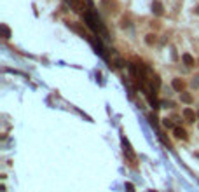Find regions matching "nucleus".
Masks as SVG:
<instances>
[{
	"mask_svg": "<svg viewBox=\"0 0 199 192\" xmlns=\"http://www.w3.org/2000/svg\"><path fill=\"white\" fill-rule=\"evenodd\" d=\"M171 87L175 91H178V93H183V89H185V82L182 81V79H173Z\"/></svg>",
	"mask_w": 199,
	"mask_h": 192,
	"instance_id": "2",
	"label": "nucleus"
},
{
	"mask_svg": "<svg viewBox=\"0 0 199 192\" xmlns=\"http://www.w3.org/2000/svg\"><path fill=\"white\" fill-rule=\"evenodd\" d=\"M192 87H199V77H194V81H192Z\"/></svg>",
	"mask_w": 199,
	"mask_h": 192,
	"instance_id": "17",
	"label": "nucleus"
},
{
	"mask_svg": "<svg viewBox=\"0 0 199 192\" xmlns=\"http://www.w3.org/2000/svg\"><path fill=\"white\" fill-rule=\"evenodd\" d=\"M2 35H4V39H9L11 37V30H9V26H7V25H2Z\"/></svg>",
	"mask_w": 199,
	"mask_h": 192,
	"instance_id": "10",
	"label": "nucleus"
},
{
	"mask_svg": "<svg viewBox=\"0 0 199 192\" xmlns=\"http://www.w3.org/2000/svg\"><path fill=\"white\" fill-rule=\"evenodd\" d=\"M183 117L187 122H194L196 121V112L192 108H183Z\"/></svg>",
	"mask_w": 199,
	"mask_h": 192,
	"instance_id": "4",
	"label": "nucleus"
},
{
	"mask_svg": "<svg viewBox=\"0 0 199 192\" xmlns=\"http://www.w3.org/2000/svg\"><path fill=\"white\" fill-rule=\"evenodd\" d=\"M163 126H164V128H173V129L177 128V126H173V121H171V119H168V117L163 119Z\"/></svg>",
	"mask_w": 199,
	"mask_h": 192,
	"instance_id": "11",
	"label": "nucleus"
},
{
	"mask_svg": "<svg viewBox=\"0 0 199 192\" xmlns=\"http://www.w3.org/2000/svg\"><path fill=\"white\" fill-rule=\"evenodd\" d=\"M182 61L185 63L187 67H194V65H196L194 58H192V56H190L189 53H185V54H183V56H182Z\"/></svg>",
	"mask_w": 199,
	"mask_h": 192,
	"instance_id": "7",
	"label": "nucleus"
},
{
	"mask_svg": "<svg viewBox=\"0 0 199 192\" xmlns=\"http://www.w3.org/2000/svg\"><path fill=\"white\" fill-rule=\"evenodd\" d=\"M70 28H72V30H75L77 33H80V35L84 37V39H89V37H88V33H86V30H82V28H80L79 25H70Z\"/></svg>",
	"mask_w": 199,
	"mask_h": 192,
	"instance_id": "8",
	"label": "nucleus"
},
{
	"mask_svg": "<svg viewBox=\"0 0 199 192\" xmlns=\"http://www.w3.org/2000/svg\"><path fill=\"white\" fill-rule=\"evenodd\" d=\"M149 121H150L152 126H157V117H155L154 114H150V115H149Z\"/></svg>",
	"mask_w": 199,
	"mask_h": 192,
	"instance_id": "15",
	"label": "nucleus"
},
{
	"mask_svg": "<svg viewBox=\"0 0 199 192\" xmlns=\"http://www.w3.org/2000/svg\"><path fill=\"white\" fill-rule=\"evenodd\" d=\"M122 145H124V154H128V157L131 159V161H135V152L131 150V147H129V143L126 138H122Z\"/></svg>",
	"mask_w": 199,
	"mask_h": 192,
	"instance_id": "5",
	"label": "nucleus"
},
{
	"mask_svg": "<svg viewBox=\"0 0 199 192\" xmlns=\"http://www.w3.org/2000/svg\"><path fill=\"white\" fill-rule=\"evenodd\" d=\"M122 26H124V28L129 26V21H128V19H122Z\"/></svg>",
	"mask_w": 199,
	"mask_h": 192,
	"instance_id": "18",
	"label": "nucleus"
},
{
	"mask_svg": "<svg viewBox=\"0 0 199 192\" xmlns=\"http://www.w3.org/2000/svg\"><path fill=\"white\" fill-rule=\"evenodd\" d=\"M155 40H157V39H155L154 33H149V35L145 37V44H147V45H154Z\"/></svg>",
	"mask_w": 199,
	"mask_h": 192,
	"instance_id": "9",
	"label": "nucleus"
},
{
	"mask_svg": "<svg viewBox=\"0 0 199 192\" xmlns=\"http://www.w3.org/2000/svg\"><path fill=\"white\" fill-rule=\"evenodd\" d=\"M152 84H154V87H159V86H161V81H159V77H157V75L152 77Z\"/></svg>",
	"mask_w": 199,
	"mask_h": 192,
	"instance_id": "14",
	"label": "nucleus"
},
{
	"mask_svg": "<svg viewBox=\"0 0 199 192\" xmlns=\"http://www.w3.org/2000/svg\"><path fill=\"white\" fill-rule=\"evenodd\" d=\"M173 134H175V138H178V140H187V131L183 129V128H180V126H177V128L173 129Z\"/></svg>",
	"mask_w": 199,
	"mask_h": 192,
	"instance_id": "3",
	"label": "nucleus"
},
{
	"mask_svg": "<svg viewBox=\"0 0 199 192\" xmlns=\"http://www.w3.org/2000/svg\"><path fill=\"white\" fill-rule=\"evenodd\" d=\"M115 67H117V68H122L124 67V65H126V61H124V59H121V58H115Z\"/></svg>",
	"mask_w": 199,
	"mask_h": 192,
	"instance_id": "13",
	"label": "nucleus"
},
{
	"mask_svg": "<svg viewBox=\"0 0 199 192\" xmlns=\"http://www.w3.org/2000/svg\"><path fill=\"white\" fill-rule=\"evenodd\" d=\"M128 68H129V72H131V75H133V77H136V75H138V70H136V67H135L133 63H129Z\"/></svg>",
	"mask_w": 199,
	"mask_h": 192,
	"instance_id": "12",
	"label": "nucleus"
},
{
	"mask_svg": "<svg viewBox=\"0 0 199 192\" xmlns=\"http://www.w3.org/2000/svg\"><path fill=\"white\" fill-rule=\"evenodd\" d=\"M152 14H154V16H163L164 14V7L159 0H154V2H152Z\"/></svg>",
	"mask_w": 199,
	"mask_h": 192,
	"instance_id": "1",
	"label": "nucleus"
},
{
	"mask_svg": "<svg viewBox=\"0 0 199 192\" xmlns=\"http://www.w3.org/2000/svg\"><path fill=\"white\" fill-rule=\"evenodd\" d=\"M180 100H182V103H187V105H190V103L194 101V98H192V94L190 93H180Z\"/></svg>",
	"mask_w": 199,
	"mask_h": 192,
	"instance_id": "6",
	"label": "nucleus"
},
{
	"mask_svg": "<svg viewBox=\"0 0 199 192\" xmlns=\"http://www.w3.org/2000/svg\"><path fill=\"white\" fill-rule=\"evenodd\" d=\"M194 12H196V14H199V5H197V7L194 9Z\"/></svg>",
	"mask_w": 199,
	"mask_h": 192,
	"instance_id": "19",
	"label": "nucleus"
},
{
	"mask_svg": "<svg viewBox=\"0 0 199 192\" xmlns=\"http://www.w3.org/2000/svg\"><path fill=\"white\" fill-rule=\"evenodd\" d=\"M126 190H128V192H135V187H133V183H126Z\"/></svg>",
	"mask_w": 199,
	"mask_h": 192,
	"instance_id": "16",
	"label": "nucleus"
}]
</instances>
